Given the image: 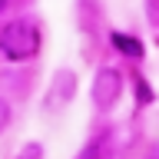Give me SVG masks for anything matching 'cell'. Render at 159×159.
Masks as SVG:
<instances>
[{"label": "cell", "mask_w": 159, "mask_h": 159, "mask_svg": "<svg viewBox=\"0 0 159 159\" xmlns=\"http://www.w3.org/2000/svg\"><path fill=\"white\" fill-rule=\"evenodd\" d=\"M0 53L10 63H27L40 53V27L33 20H10L0 30Z\"/></svg>", "instance_id": "6da1fadb"}, {"label": "cell", "mask_w": 159, "mask_h": 159, "mask_svg": "<svg viewBox=\"0 0 159 159\" xmlns=\"http://www.w3.org/2000/svg\"><path fill=\"white\" fill-rule=\"evenodd\" d=\"M123 89H126L123 73H119L116 66H103V70H96L89 93H93V103H96L99 109H113L119 103V96H123Z\"/></svg>", "instance_id": "7a4b0ae2"}, {"label": "cell", "mask_w": 159, "mask_h": 159, "mask_svg": "<svg viewBox=\"0 0 159 159\" xmlns=\"http://www.w3.org/2000/svg\"><path fill=\"white\" fill-rule=\"evenodd\" d=\"M73 96H76V73H73V70H57L53 80H50V86H47L43 103H47L50 109H63Z\"/></svg>", "instance_id": "3957f363"}, {"label": "cell", "mask_w": 159, "mask_h": 159, "mask_svg": "<svg viewBox=\"0 0 159 159\" xmlns=\"http://www.w3.org/2000/svg\"><path fill=\"white\" fill-rule=\"evenodd\" d=\"M113 47L119 50V53H126V57H133V60H139L143 57V43H139L136 37H126V33H113Z\"/></svg>", "instance_id": "277c9868"}, {"label": "cell", "mask_w": 159, "mask_h": 159, "mask_svg": "<svg viewBox=\"0 0 159 159\" xmlns=\"http://www.w3.org/2000/svg\"><path fill=\"white\" fill-rule=\"evenodd\" d=\"M17 159H43V146H40V143H27V146L17 152Z\"/></svg>", "instance_id": "5b68a950"}, {"label": "cell", "mask_w": 159, "mask_h": 159, "mask_svg": "<svg viewBox=\"0 0 159 159\" xmlns=\"http://www.w3.org/2000/svg\"><path fill=\"white\" fill-rule=\"evenodd\" d=\"M76 159H106V149L99 146V143H89V146L83 149V152H80Z\"/></svg>", "instance_id": "8992f818"}, {"label": "cell", "mask_w": 159, "mask_h": 159, "mask_svg": "<svg viewBox=\"0 0 159 159\" xmlns=\"http://www.w3.org/2000/svg\"><path fill=\"white\" fill-rule=\"evenodd\" d=\"M143 7H146V20L159 27V0H143Z\"/></svg>", "instance_id": "52a82bcc"}, {"label": "cell", "mask_w": 159, "mask_h": 159, "mask_svg": "<svg viewBox=\"0 0 159 159\" xmlns=\"http://www.w3.org/2000/svg\"><path fill=\"white\" fill-rule=\"evenodd\" d=\"M7 126H10V103L0 96V133H3Z\"/></svg>", "instance_id": "ba28073f"}, {"label": "cell", "mask_w": 159, "mask_h": 159, "mask_svg": "<svg viewBox=\"0 0 159 159\" xmlns=\"http://www.w3.org/2000/svg\"><path fill=\"white\" fill-rule=\"evenodd\" d=\"M10 7V0H0V13H3V10H7Z\"/></svg>", "instance_id": "9c48e42d"}]
</instances>
